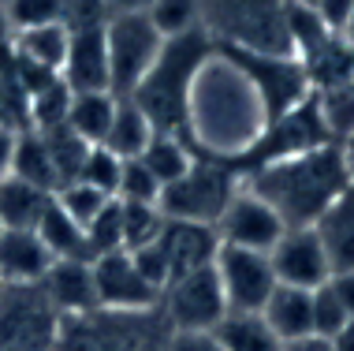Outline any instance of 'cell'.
Instances as JSON below:
<instances>
[{
    "mask_svg": "<svg viewBox=\"0 0 354 351\" xmlns=\"http://www.w3.org/2000/svg\"><path fill=\"white\" fill-rule=\"evenodd\" d=\"M157 246L160 254H165L171 277H179V273H190L198 269V265H209L216 258V228H209V224H190V221H168L160 224V235H157Z\"/></svg>",
    "mask_w": 354,
    "mask_h": 351,
    "instance_id": "obj_16",
    "label": "cell"
},
{
    "mask_svg": "<svg viewBox=\"0 0 354 351\" xmlns=\"http://www.w3.org/2000/svg\"><path fill=\"white\" fill-rule=\"evenodd\" d=\"M332 344H336V351H354V318H347L339 325V333L332 336Z\"/></svg>",
    "mask_w": 354,
    "mask_h": 351,
    "instance_id": "obj_47",
    "label": "cell"
},
{
    "mask_svg": "<svg viewBox=\"0 0 354 351\" xmlns=\"http://www.w3.org/2000/svg\"><path fill=\"white\" fill-rule=\"evenodd\" d=\"M213 336L224 351H283L280 336L265 325L261 314H243V310H227L216 321Z\"/></svg>",
    "mask_w": 354,
    "mask_h": 351,
    "instance_id": "obj_26",
    "label": "cell"
},
{
    "mask_svg": "<svg viewBox=\"0 0 354 351\" xmlns=\"http://www.w3.org/2000/svg\"><path fill=\"white\" fill-rule=\"evenodd\" d=\"M53 254L34 232H0V284H41Z\"/></svg>",
    "mask_w": 354,
    "mask_h": 351,
    "instance_id": "obj_18",
    "label": "cell"
},
{
    "mask_svg": "<svg viewBox=\"0 0 354 351\" xmlns=\"http://www.w3.org/2000/svg\"><path fill=\"white\" fill-rule=\"evenodd\" d=\"M171 336L160 307L149 310H90L60 321L56 351H165Z\"/></svg>",
    "mask_w": 354,
    "mask_h": 351,
    "instance_id": "obj_5",
    "label": "cell"
},
{
    "mask_svg": "<svg viewBox=\"0 0 354 351\" xmlns=\"http://www.w3.org/2000/svg\"><path fill=\"white\" fill-rule=\"evenodd\" d=\"M0 131L8 135L30 131V98L12 75H0Z\"/></svg>",
    "mask_w": 354,
    "mask_h": 351,
    "instance_id": "obj_38",
    "label": "cell"
},
{
    "mask_svg": "<svg viewBox=\"0 0 354 351\" xmlns=\"http://www.w3.org/2000/svg\"><path fill=\"white\" fill-rule=\"evenodd\" d=\"M146 15L160 30V37L202 30V0H149Z\"/></svg>",
    "mask_w": 354,
    "mask_h": 351,
    "instance_id": "obj_33",
    "label": "cell"
},
{
    "mask_svg": "<svg viewBox=\"0 0 354 351\" xmlns=\"http://www.w3.org/2000/svg\"><path fill=\"white\" fill-rule=\"evenodd\" d=\"M343 37H347L351 49H354V12H351V19H347V26H343Z\"/></svg>",
    "mask_w": 354,
    "mask_h": 351,
    "instance_id": "obj_51",
    "label": "cell"
},
{
    "mask_svg": "<svg viewBox=\"0 0 354 351\" xmlns=\"http://www.w3.org/2000/svg\"><path fill=\"white\" fill-rule=\"evenodd\" d=\"M104 23H109V4H104V0H64L60 26L68 34L93 30V26H104Z\"/></svg>",
    "mask_w": 354,
    "mask_h": 351,
    "instance_id": "obj_41",
    "label": "cell"
},
{
    "mask_svg": "<svg viewBox=\"0 0 354 351\" xmlns=\"http://www.w3.org/2000/svg\"><path fill=\"white\" fill-rule=\"evenodd\" d=\"M313 232H317L324 254H328L332 273L354 269V187H347V191L317 217Z\"/></svg>",
    "mask_w": 354,
    "mask_h": 351,
    "instance_id": "obj_19",
    "label": "cell"
},
{
    "mask_svg": "<svg viewBox=\"0 0 354 351\" xmlns=\"http://www.w3.org/2000/svg\"><path fill=\"white\" fill-rule=\"evenodd\" d=\"M213 228L224 246H243V251L269 254L272 243L283 235V221L272 213L269 202H261L246 183H239V191L224 206V213H220V221Z\"/></svg>",
    "mask_w": 354,
    "mask_h": 351,
    "instance_id": "obj_12",
    "label": "cell"
},
{
    "mask_svg": "<svg viewBox=\"0 0 354 351\" xmlns=\"http://www.w3.org/2000/svg\"><path fill=\"white\" fill-rule=\"evenodd\" d=\"M302 75L313 90H328V87H343V82H354V49L343 34L324 37L313 53L302 56Z\"/></svg>",
    "mask_w": 354,
    "mask_h": 351,
    "instance_id": "obj_21",
    "label": "cell"
},
{
    "mask_svg": "<svg viewBox=\"0 0 354 351\" xmlns=\"http://www.w3.org/2000/svg\"><path fill=\"white\" fill-rule=\"evenodd\" d=\"M34 235L45 243V251L53 254V262H90V251H86V232L71 221L68 213L56 206V198L49 202V210L41 213V221L34 224Z\"/></svg>",
    "mask_w": 354,
    "mask_h": 351,
    "instance_id": "obj_25",
    "label": "cell"
},
{
    "mask_svg": "<svg viewBox=\"0 0 354 351\" xmlns=\"http://www.w3.org/2000/svg\"><path fill=\"white\" fill-rule=\"evenodd\" d=\"M12 49H15L19 60L34 64V68H41V71L60 75L64 56H68V30H64L60 23L30 26V30H15L12 34Z\"/></svg>",
    "mask_w": 354,
    "mask_h": 351,
    "instance_id": "obj_24",
    "label": "cell"
},
{
    "mask_svg": "<svg viewBox=\"0 0 354 351\" xmlns=\"http://www.w3.org/2000/svg\"><path fill=\"white\" fill-rule=\"evenodd\" d=\"M37 135L45 138V150H49V157H53V168H56V179H60V187L75 183V179H79V172H82L86 154H90V142H82L79 135H71L68 127L37 131Z\"/></svg>",
    "mask_w": 354,
    "mask_h": 351,
    "instance_id": "obj_31",
    "label": "cell"
},
{
    "mask_svg": "<svg viewBox=\"0 0 354 351\" xmlns=\"http://www.w3.org/2000/svg\"><path fill=\"white\" fill-rule=\"evenodd\" d=\"M53 198H56V206H60V210L68 213L82 232L90 228V224L97 221V213L112 202L109 195H101L97 187H90V183H79V179H75V183H68V187H60Z\"/></svg>",
    "mask_w": 354,
    "mask_h": 351,
    "instance_id": "obj_35",
    "label": "cell"
},
{
    "mask_svg": "<svg viewBox=\"0 0 354 351\" xmlns=\"http://www.w3.org/2000/svg\"><path fill=\"white\" fill-rule=\"evenodd\" d=\"M12 146H15V135L0 131V179H4L8 168H12Z\"/></svg>",
    "mask_w": 354,
    "mask_h": 351,
    "instance_id": "obj_48",
    "label": "cell"
},
{
    "mask_svg": "<svg viewBox=\"0 0 354 351\" xmlns=\"http://www.w3.org/2000/svg\"><path fill=\"white\" fill-rule=\"evenodd\" d=\"M239 183H243V176H239L232 161L198 154L176 183L160 187L157 210L168 221H190V224H209L213 228L220 213H224V206L239 191Z\"/></svg>",
    "mask_w": 354,
    "mask_h": 351,
    "instance_id": "obj_6",
    "label": "cell"
},
{
    "mask_svg": "<svg viewBox=\"0 0 354 351\" xmlns=\"http://www.w3.org/2000/svg\"><path fill=\"white\" fill-rule=\"evenodd\" d=\"M4 12H8V23H12V30H30V26L60 23L64 0H8Z\"/></svg>",
    "mask_w": 354,
    "mask_h": 351,
    "instance_id": "obj_39",
    "label": "cell"
},
{
    "mask_svg": "<svg viewBox=\"0 0 354 351\" xmlns=\"http://www.w3.org/2000/svg\"><path fill=\"white\" fill-rule=\"evenodd\" d=\"M328 288L336 291V299H339V307L347 310V318H354V269L332 273V277H328Z\"/></svg>",
    "mask_w": 354,
    "mask_h": 351,
    "instance_id": "obj_44",
    "label": "cell"
},
{
    "mask_svg": "<svg viewBox=\"0 0 354 351\" xmlns=\"http://www.w3.org/2000/svg\"><path fill=\"white\" fill-rule=\"evenodd\" d=\"M165 351H224L213 329H171Z\"/></svg>",
    "mask_w": 354,
    "mask_h": 351,
    "instance_id": "obj_42",
    "label": "cell"
},
{
    "mask_svg": "<svg viewBox=\"0 0 354 351\" xmlns=\"http://www.w3.org/2000/svg\"><path fill=\"white\" fill-rule=\"evenodd\" d=\"M68 109H71V87L56 75L53 82L37 87L30 93V131H53L68 123Z\"/></svg>",
    "mask_w": 354,
    "mask_h": 351,
    "instance_id": "obj_32",
    "label": "cell"
},
{
    "mask_svg": "<svg viewBox=\"0 0 354 351\" xmlns=\"http://www.w3.org/2000/svg\"><path fill=\"white\" fill-rule=\"evenodd\" d=\"M306 4H310V0H306Z\"/></svg>",
    "mask_w": 354,
    "mask_h": 351,
    "instance_id": "obj_53",
    "label": "cell"
},
{
    "mask_svg": "<svg viewBox=\"0 0 354 351\" xmlns=\"http://www.w3.org/2000/svg\"><path fill=\"white\" fill-rule=\"evenodd\" d=\"M220 53L232 56L246 79L254 82L257 98L265 105V123H272L287 109H295L299 101L310 98V82H306L302 64L295 56H261V53H243V49H220Z\"/></svg>",
    "mask_w": 354,
    "mask_h": 351,
    "instance_id": "obj_10",
    "label": "cell"
},
{
    "mask_svg": "<svg viewBox=\"0 0 354 351\" xmlns=\"http://www.w3.org/2000/svg\"><path fill=\"white\" fill-rule=\"evenodd\" d=\"M202 30L216 49L291 56L287 0H202Z\"/></svg>",
    "mask_w": 354,
    "mask_h": 351,
    "instance_id": "obj_4",
    "label": "cell"
},
{
    "mask_svg": "<svg viewBox=\"0 0 354 351\" xmlns=\"http://www.w3.org/2000/svg\"><path fill=\"white\" fill-rule=\"evenodd\" d=\"M120 168H123V157H116L112 150H104V146H90V154H86V161H82L79 183H90V187H97L101 195L116 198Z\"/></svg>",
    "mask_w": 354,
    "mask_h": 351,
    "instance_id": "obj_37",
    "label": "cell"
},
{
    "mask_svg": "<svg viewBox=\"0 0 354 351\" xmlns=\"http://www.w3.org/2000/svg\"><path fill=\"white\" fill-rule=\"evenodd\" d=\"M310 4H313V12L339 34H343V26H347V19L354 12V0H310Z\"/></svg>",
    "mask_w": 354,
    "mask_h": 351,
    "instance_id": "obj_43",
    "label": "cell"
},
{
    "mask_svg": "<svg viewBox=\"0 0 354 351\" xmlns=\"http://www.w3.org/2000/svg\"><path fill=\"white\" fill-rule=\"evenodd\" d=\"M261 318H265V325L280 336V344L310 336L313 333V291L276 284L272 296L265 299V307H261Z\"/></svg>",
    "mask_w": 354,
    "mask_h": 351,
    "instance_id": "obj_20",
    "label": "cell"
},
{
    "mask_svg": "<svg viewBox=\"0 0 354 351\" xmlns=\"http://www.w3.org/2000/svg\"><path fill=\"white\" fill-rule=\"evenodd\" d=\"M269 265H272L276 284L302 288V291L321 288L332 277L328 254H324V246H321L313 228H283V235L269 251Z\"/></svg>",
    "mask_w": 354,
    "mask_h": 351,
    "instance_id": "obj_13",
    "label": "cell"
},
{
    "mask_svg": "<svg viewBox=\"0 0 354 351\" xmlns=\"http://www.w3.org/2000/svg\"><path fill=\"white\" fill-rule=\"evenodd\" d=\"M93 288H97L101 310H149L160 303V291H153L142 273L135 269L127 251H112L93 258Z\"/></svg>",
    "mask_w": 354,
    "mask_h": 351,
    "instance_id": "obj_14",
    "label": "cell"
},
{
    "mask_svg": "<svg viewBox=\"0 0 354 351\" xmlns=\"http://www.w3.org/2000/svg\"><path fill=\"white\" fill-rule=\"evenodd\" d=\"M120 202V198H116ZM165 213L146 202H120V232H123V251H138L160 235Z\"/></svg>",
    "mask_w": 354,
    "mask_h": 351,
    "instance_id": "obj_34",
    "label": "cell"
},
{
    "mask_svg": "<svg viewBox=\"0 0 354 351\" xmlns=\"http://www.w3.org/2000/svg\"><path fill=\"white\" fill-rule=\"evenodd\" d=\"M12 176L26 179V183L41 187V191L56 195L60 191V179H56V168H53V157L45 150V138L37 131H23L15 135V146H12Z\"/></svg>",
    "mask_w": 354,
    "mask_h": 351,
    "instance_id": "obj_28",
    "label": "cell"
},
{
    "mask_svg": "<svg viewBox=\"0 0 354 351\" xmlns=\"http://www.w3.org/2000/svg\"><path fill=\"white\" fill-rule=\"evenodd\" d=\"M213 269L220 277V288H224L227 310H243V314H261L265 299L272 296L276 277L269 254L261 251H243V246H216Z\"/></svg>",
    "mask_w": 354,
    "mask_h": 351,
    "instance_id": "obj_11",
    "label": "cell"
},
{
    "mask_svg": "<svg viewBox=\"0 0 354 351\" xmlns=\"http://www.w3.org/2000/svg\"><path fill=\"white\" fill-rule=\"evenodd\" d=\"M53 195L41 191V187L26 183L8 172L0 179V224L12 232H34V224L41 221V213L49 210Z\"/></svg>",
    "mask_w": 354,
    "mask_h": 351,
    "instance_id": "obj_22",
    "label": "cell"
},
{
    "mask_svg": "<svg viewBox=\"0 0 354 351\" xmlns=\"http://www.w3.org/2000/svg\"><path fill=\"white\" fill-rule=\"evenodd\" d=\"M160 45H165V37L149 23L146 12L109 15V23H104V49H109V79H112V93L116 98H127L146 79Z\"/></svg>",
    "mask_w": 354,
    "mask_h": 351,
    "instance_id": "obj_8",
    "label": "cell"
},
{
    "mask_svg": "<svg viewBox=\"0 0 354 351\" xmlns=\"http://www.w3.org/2000/svg\"><path fill=\"white\" fill-rule=\"evenodd\" d=\"M116 198H120V202H146V206H157L160 183H157V176H153L138 157H127V161H123V168H120Z\"/></svg>",
    "mask_w": 354,
    "mask_h": 351,
    "instance_id": "obj_36",
    "label": "cell"
},
{
    "mask_svg": "<svg viewBox=\"0 0 354 351\" xmlns=\"http://www.w3.org/2000/svg\"><path fill=\"white\" fill-rule=\"evenodd\" d=\"M60 321L41 284H0V351H56Z\"/></svg>",
    "mask_w": 354,
    "mask_h": 351,
    "instance_id": "obj_7",
    "label": "cell"
},
{
    "mask_svg": "<svg viewBox=\"0 0 354 351\" xmlns=\"http://www.w3.org/2000/svg\"><path fill=\"white\" fill-rule=\"evenodd\" d=\"M347 321V310L339 307L336 291L328 288V284H321V288H313V333L317 336H336L339 325Z\"/></svg>",
    "mask_w": 354,
    "mask_h": 351,
    "instance_id": "obj_40",
    "label": "cell"
},
{
    "mask_svg": "<svg viewBox=\"0 0 354 351\" xmlns=\"http://www.w3.org/2000/svg\"><path fill=\"white\" fill-rule=\"evenodd\" d=\"M116 93L112 90H86V93H71V109H68V123L64 127L71 135H79L90 146H101L104 135L112 127V116H116Z\"/></svg>",
    "mask_w": 354,
    "mask_h": 351,
    "instance_id": "obj_23",
    "label": "cell"
},
{
    "mask_svg": "<svg viewBox=\"0 0 354 351\" xmlns=\"http://www.w3.org/2000/svg\"><path fill=\"white\" fill-rule=\"evenodd\" d=\"M313 109L332 142H347L354 135V82L328 90H313Z\"/></svg>",
    "mask_w": 354,
    "mask_h": 351,
    "instance_id": "obj_30",
    "label": "cell"
},
{
    "mask_svg": "<svg viewBox=\"0 0 354 351\" xmlns=\"http://www.w3.org/2000/svg\"><path fill=\"white\" fill-rule=\"evenodd\" d=\"M283 351H336V344H332L328 336L310 333V336H299V340H287Z\"/></svg>",
    "mask_w": 354,
    "mask_h": 351,
    "instance_id": "obj_45",
    "label": "cell"
},
{
    "mask_svg": "<svg viewBox=\"0 0 354 351\" xmlns=\"http://www.w3.org/2000/svg\"><path fill=\"white\" fill-rule=\"evenodd\" d=\"M12 23H8V12H4V4H0V45H8V42H12Z\"/></svg>",
    "mask_w": 354,
    "mask_h": 351,
    "instance_id": "obj_50",
    "label": "cell"
},
{
    "mask_svg": "<svg viewBox=\"0 0 354 351\" xmlns=\"http://www.w3.org/2000/svg\"><path fill=\"white\" fill-rule=\"evenodd\" d=\"M213 49L216 45H213V37H209L205 30L165 37V45H160L153 68L146 71V79L127 93V98L146 112L153 131L183 138L190 87H194V75L202 71V64L213 56Z\"/></svg>",
    "mask_w": 354,
    "mask_h": 351,
    "instance_id": "obj_3",
    "label": "cell"
},
{
    "mask_svg": "<svg viewBox=\"0 0 354 351\" xmlns=\"http://www.w3.org/2000/svg\"><path fill=\"white\" fill-rule=\"evenodd\" d=\"M339 150H343V165H347V183L354 187V135L347 142H339Z\"/></svg>",
    "mask_w": 354,
    "mask_h": 351,
    "instance_id": "obj_49",
    "label": "cell"
},
{
    "mask_svg": "<svg viewBox=\"0 0 354 351\" xmlns=\"http://www.w3.org/2000/svg\"><path fill=\"white\" fill-rule=\"evenodd\" d=\"M157 307L171 329H216V321L227 314V299L213 262L171 277Z\"/></svg>",
    "mask_w": 354,
    "mask_h": 351,
    "instance_id": "obj_9",
    "label": "cell"
},
{
    "mask_svg": "<svg viewBox=\"0 0 354 351\" xmlns=\"http://www.w3.org/2000/svg\"><path fill=\"white\" fill-rule=\"evenodd\" d=\"M41 288L49 303L60 310V318L90 314L97 310V288H93V265L90 262H53L41 277Z\"/></svg>",
    "mask_w": 354,
    "mask_h": 351,
    "instance_id": "obj_17",
    "label": "cell"
},
{
    "mask_svg": "<svg viewBox=\"0 0 354 351\" xmlns=\"http://www.w3.org/2000/svg\"><path fill=\"white\" fill-rule=\"evenodd\" d=\"M265 131V105L243 68L213 49V56L194 75L187 98V127L183 138L194 154L232 161L243 157Z\"/></svg>",
    "mask_w": 354,
    "mask_h": 351,
    "instance_id": "obj_1",
    "label": "cell"
},
{
    "mask_svg": "<svg viewBox=\"0 0 354 351\" xmlns=\"http://www.w3.org/2000/svg\"><path fill=\"white\" fill-rule=\"evenodd\" d=\"M243 183L261 202L272 206L283 228H313L317 217L351 187L339 142H324L306 154L250 168V172H243Z\"/></svg>",
    "mask_w": 354,
    "mask_h": 351,
    "instance_id": "obj_2",
    "label": "cell"
},
{
    "mask_svg": "<svg viewBox=\"0 0 354 351\" xmlns=\"http://www.w3.org/2000/svg\"><path fill=\"white\" fill-rule=\"evenodd\" d=\"M0 232H4V224H0Z\"/></svg>",
    "mask_w": 354,
    "mask_h": 351,
    "instance_id": "obj_52",
    "label": "cell"
},
{
    "mask_svg": "<svg viewBox=\"0 0 354 351\" xmlns=\"http://www.w3.org/2000/svg\"><path fill=\"white\" fill-rule=\"evenodd\" d=\"M60 79L71 87V93L112 90V79H109V49H104V26L68 34V56H64Z\"/></svg>",
    "mask_w": 354,
    "mask_h": 351,
    "instance_id": "obj_15",
    "label": "cell"
},
{
    "mask_svg": "<svg viewBox=\"0 0 354 351\" xmlns=\"http://www.w3.org/2000/svg\"><path fill=\"white\" fill-rule=\"evenodd\" d=\"M153 135H157V131H153V123L146 120V112H142L131 98H120L116 101V116H112V127H109V135H104L101 146L127 161V157H138L142 150L149 146Z\"/></svg>",
    "mask_w": 354,
    "mask_h": 351,
    "instance_id": "obj_27",
    "label": "cell"
},
{
    "mask_svg": "<svg viewBox=\"0 0 354 351\" xmlns=\"http://www.w3.org/2000/svg\"><path fill=\"white\" fill-rule=\"evenodd\" d=\"M194 157H198V154L187 146V138H179V135H160V131L149 138V146L138 154V161L149 168L153 176H157L160 187L176 183V179L190 168V161H194Z\"/></svg>",
    "mask_w": 354,
    "mask_h": 351,
    "instance_id": "obj_29",
    "label": "cell"
},
{
    "mask_svg": "<svg viewBox=\"0 0 354 351\" xmlns=\"http://www.w3.org/2000/svg\"><path fill=\"white\" fill-rule=\"evenodd\" d=\"M109 4V15H131V12H146L149 0H104Z\"/></svg>",
    "mask_w": 354,
    "mask_h": 351,
    "instance_id": "obj_46",
    "label": "cell"
}]
</instances>
